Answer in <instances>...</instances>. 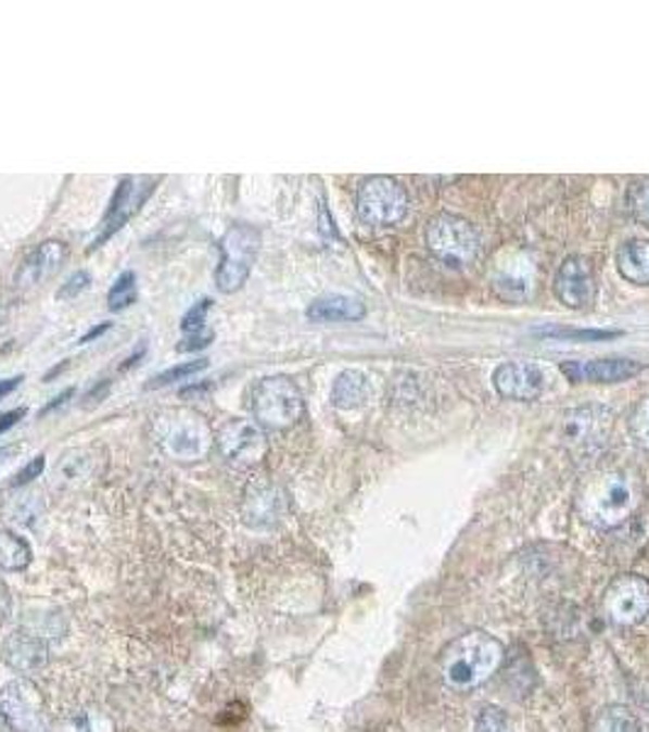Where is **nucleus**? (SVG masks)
<instances>
[{"label": "nucleus", "instance_id": "1", "mask_svg": "<svg viewBox=\"0 0 649 732\" xmlns=\"http://www.w3.org/2000/svg\"><path fill=\"white\" fill-rule=\"evenodd\" d=\"M640 483L631 471L603 469L591 474L578 491V510L596 528L623 526L640 506Z\"/></svg>", "mask_w": 649, "mask_h": 732}, {"label": "nucleus", "instance_id": "2", "mask_svg": "<svg viewBox=\"0 0 649 732\" xmlns=\"http://www.w3.org/2000/svg\"><path fill=\"white\" fill-rule=\"evenodd\" d=\"M504 657L506 649L500 640L484 630H471L442 649L440 671L449 689L465 694V691L486 684L504 665Z\"/></svg>", "mask_w": 649, "mask_h": 732}, {"label": "nucleus", "instance_id": "3", "mask_svg": "<svg viewBox=\"0 0 649 732\" xmlns=\"http://www.w3.org/2000/svg\"><path fill=\"white\" fill-rule=\"evenodd\" d=\"M250 411L262 430L283 432L298 425L306 401L289 376H264L250 391Z\"/></svg>", "mask_w": 649, "mask_h": 732}, {"label": "nucleus", "instance_id": "4", "mask_svg": "<svg viewBox=\"0 0 649 732\" xmlns=\"http://www.w3.org/2000/svg\"><path fill=\"white\" fill-rule=\"evenodd\" d=\"M425 242L430 252L449 266H467L476 262L481 252V237L476 227L459 215L440 213L430 217L425 227Z\"/></svg>", "mask_w": 649, "mask_h": 732}, {"label": "nucleus", "instance_id": "5", "mask_svg": "<svg viewBox=\"0 0 649 732\" xmlns=\"http://www.w3.org/2000/svg\"><path fill=\"white\" fill-rule=\"evenodd\" d=\"M262 237L252 225H232L220 240V266L215 283L222 293H234L247 283L252 266L257 262Z\"/></svg>", "mask_w": 649, "mask_h": 732}, {"label": "nucleus", "instance_id": "6", "mask_svg": "<svg viewBox=\"0 0 649 732\" xmlns=\"http://www.w3.org/2000/svg\"><path fill=\"white\" fill-rule=\"evenodd\" d=\"M156 440L164 452L181 462H201L213 450V432L199 415L176 411L156 422Z\"/></svg>", "mask_w": 649, "mask_h": 732}, {"label": "nucleus", "instance_id": "7", "mask_svg": "<svg viewBox=\"0 0 649 732\" xmlns=\"http://www.w3.org/2000/svg\"><path fill=\"white\" fill-rule=\"evenodd\" d=\"M0 718L13 732H49L47 701L29 679H13L0 689Z\"/></svg>", "mask_w": 649, "mask_h": 732}, {"label": "nucleus", "instance_id": "8", "mask_svg": "<svg viewBox=\"0 0 649 732\" xmlns=\"http://www.w3.org/2000/svg\"><path fill=\"white\" fill-rule=\"evenodd\" d=\"M357 213L367 225H396L408 215V193L391 176H369L357 191Z\"/></svg>", "mask_w": 649, "mask_h": 732}, {"label": "nucleus", "instance_id": "9", "mask_svg": "<svg viewBox=\"0 0 649 732\" xmlns=\"http://www.w3.org/2000/svg\"><path fill=\"white\" fill-rule=\"evenodd\" d=\"M603 610L615 626L631 628L642 622L649 613V581L640 573H621L606 589Z\"/></svg>", "mask_w": 649, "mask_h": 732}, {"label": "nucleus", "instance_id": "10", "mask_svg": "<svg viewBox=\"0 0 649 732\" xmlns=\"http://www.w3.org/2000/svg\"><path fill=\"white\" fill-rule=\"evenodd\" d=\"M215 447L222 454V459L234 467H252L267 454V438L257 422L234 418L225 422L215 434Z\"/></svg>", "mask_w": 649, "mask_h": 732}, {"label": "nucleus", "instance_id": "11", "mask_svg": "<svg viewBox=\"0 0 649 732\" xmlns=\"http://www.w3.org/2000/svg\"><path fill=\"white\" fill-rule=\"evenodd\" d=\"M613 425V413L601 403H586L569 411L562 420V440L572 450H594L603 444Z\"/></svg>", "mask_w": 649, "mask_h": 732}, {"label": "nucleus", "instance_id": "12", "mask_svg": "<svg viewBox=\"0 0 649 732\" xmlns=\"http://www.w3.org/2000/svg\"><path fill=\"white\" fill-rule=\"evenodd\" d=\"M555 293L559 303H564L567 308L584 311L596 299V276L594 264L586 256H567L564 264L559 266L557 279H555Z\"/></svg>", "mask_w": 649, "mask_h": 732}, {"label": "nucleus", "instance_id": "13", "mask_svg": "<svg viewBox=\"0 0 649 732\" xmlns=\"http://www.w3.org/2000/svg\"><path fill=\"white\" fill-rule=\"evenodd\" d=\"M156 181L150 179V176H127V179L117 186L113 203L103 217V230L96 237L93 247H101V242H105L107 237L120 230V227L147 203V198L152 195Z\"/></svg>", "mask_w": 649, "mask_h": 732}, {"label": "nucleus", "instance_id": "14", "mask_svg": "<svg viewBox=\"0 0 649 732\" xmlns=\"http://www.w3.org/2000/svg\"><path fill=\"white\" fill-rule=\"evenodd\" d=\"M289 496L277 483H254L242 498V520L254 530H269L287 518Z\"/></svg>", "mask_w": 649, "mask_h": 732}, {"label": "nucleus", "instance_id": "15", "mask_svg": "<svg viewBox=\"0 0 649 732\" xmlns=\"http://www.w3.org/2000/svg\"><path fill=\"white\" fill-rule=\"evenodd\" d=\"M494 386L508 401H537L545 389V376L535 364L504 362L494 371Z\"/></svg>", "mask_w": 649, "mask_h": 732}, {"label": "nucleus", "instance_id": "16", "mask_svg": "<svg viewBox=\"0 0 649 732\" xmlns=\"http://www.w3.org/2000/svg\"><path fill=\"white\" fill-rule=\"evenodd\" d=\"M3 657L8 667L20 671V674H35V671L47 667L49 647L42 635H37L33 630L17 628L3 642Z\"/></svg>", "mask_w": 649, "mask_h": 732}, {"label": "nucleus", "instance_id": "17", "mask_svg": "<svg viewBox=\"0 0 649 732\" xmlns=\"http://www.w3.org/2000/svg\"><path fill=\"white\" fill-rule=\"evenodd\" d=\"M562 371L572 381H594V383H621L633 379L642 371L640 362L633 359H594V362H572L562 364Z\"/></svg>", "mask_w": 649, "mask_h": 732}, {"label": "nucleus", "instance_id": "18", "mask_svg": "<svg viewBox=\"0 0 649 732\" xmlns=\"http://www.w3.org/2000/svg\"><path fill=\"white\" fill-rule=\"evenodd\" d=\"M66 244L59 240H49L44 244H39L37 250L27 256L25 264L20 266V272L15 276V283L20 289H35L42 281H47L49 276L56 274L59 266L66 260Z\"/></svg>", "mask_w": 649, "mask_h": 732}, {"label": "nucleus", "instance_id": "19", "mask_svg": "<svg viewBox=\"0 0 649 732\" xmlns=\"http://www.w3.org/2000/svg\"><path fill=\"white\" fill-rule=\"evenodd\" d=\"M308 320L313 323H354L361 320L367 315V308L359 299L354 295H324V299H318L316 303H310L308 308Z\"/></svg>", "mask_w": 649, "mask_h": 732}, {"label": "nucleus", "instance_id": "20", "mask_svg": "<svg viewBox=\"0 0 649 732\" xmlns=\"http://www.w3.org/2000/svg\"><path fill=\"white\" fill-rule=\"evenodd\" d=\"M96 477V452L91 450H72L66 452L62 462L56 464L54 481L59 487L76 489Z\"/></svg>", "mask_w": 649, "mask_h": 732}, {"label": "nucleus", "instance_id": "21", "mask_svg": "<svg viewBox=\"0 0 649 732\" xmlns=\"http://www.w3.org/2000/svg\"><path fill=\"white\" fill-rule=\"evenodd\" d=\"M615 264L625 281L649 286V240L625 242L615 254Z\"/></svg>", "mask_w": 649, "mask_h": 732}, {"label": "nucleus", "instance_id": "22", "mask_svg": "<svg viewBox=\"0 0 649 732\" xmlns=\"http://www.w3.org/2000/svg\"><path fill=\"white\" fill-rule=\"evenodd\" d=\"M369 399V379L367 374H361L357 369H347L342 371L338 379H334L332 386V403L342 411H352L359 408V405L367 403Z\"/></svg>", "mask_w": 649, "mask_h": 732}, {"label": "nucleus", "instance_id": "23", "mask_svg": "<svg viewBox=\"0 0 649 732\" xmlns=\"http://www.w3.org/2000/svg\"><path fill=\"white\" fill-rule=\"evenodd\" d=\"M535 281V266H530V262H510V266H504L496 276V289L508 301H520L525 299L533 289Z\"/></svg>", "mask_w": 649, "mask_h": 732}, {"label": "nucleus", "instance_id": "24", "mask_svg": "<svg viewBox=\"0 0 649 732\" xmlns=\"http://www.w3.org/2000/svg\"><path fill=\"white\" fill-rule=\"evenodd\" d=\"M42 496L33 491H17L13 498L5 501L3 506V518L13 526H35L37 518L42 516Z\"/></svg>", "mask_w": 649, "mask_h": 732}, {"label": "nucleus", "instance_id": "25", "mask_svg": "<svg viewBox=\"0 0 649 732\" xmlns=\"http://www.w3.org/2000/svg\"><path fill=\"white\" fill-rule=\"evenodd\" d=\"M33 564V547L17 532L0 530V569L23 571Z\"/></svg>", "mask_w": 649, "mask_h": 732}, {"label": "nucleus", "instance_id": "26", "mask_svg": "<svg viewBox=\"0 0 649 732\" xmlns=\"http://www.w3.org/2000/svg\"><path fill=\"white\" fill-rule=\"evenodd\" d=\"M594 732H642V725L627 706H608L598 714Z\"/></svg>", "mask_w": 649, "mask_h": 732}, {"label": "nucleus", "instance_id": "27", "mask_svg": "<svg viewBox=\"0 0 649 732\" xmlns=\"http://www.w3.org/2000/svg\"><path fill=\"white\" fill-rule=\"evenodd\" d=\"M137 301V276L132 272H123L107 293V308L125 311Z\"/></svg>", "mask_w": 649, "mask_h": 732}, {"label": "nucleus", "instance_id": "28", "mask_svg": "<svg viewBox=\"0 0 649 732\" xmlns=\"http://www.w3.org/2000/svg\"><path fill=\"white\" fill-rule=\"evenodd\" d=\"M627 430H631V438L637 447L649 452V395L635 405L631 420H627Z\"/></svg>", "mask_w": 649, "mask_h": 732}, {"label": "nucleus", "instance_id": "29", "mask_svg": "<svg viewBox=\"0 0 649 732\" xmlns=\"http://www.w3.org/2000/svg\"><path fill=\"white\" fill-rule=\"evenodd\" d=\"M627 207L637 223L649 227V179H640L627 191Z\"/></svg>", "mask_w": 649, "mask_h": 732}, {"label": "nucleus", "instance_id": "30", "mask_svg": "<svg viewBox=\"0 0 649 732\" xmlns=\"http://www.w3.org/2000/svg\"><path fill=\"white\" fill-rule=\"evenodd\" d=\"M203 369H208V362H205V359L183 362L179 366H171V369H166V371H162L160 376H156V379H152L150 389H162V386H169L174 381H183V379H189V376L199 374Z\"/></svg>", "mask_w": 649, "mask_h": 732}, {"label": "nucleus", "instance_id": "31", "mask_svg": "<svg viewBox=\"0 0 649 732\" xmlns=\"http://www.w3.org/2000/svg\"><path fill=\"white\" fill-rule=\"evenodd\" d=\"M474 732H510L508 716L496 706H486L476 718Z\"/></svg>", "mask_w": 649, "mask_h": 732}, {"label": "nucleus", "instance_id": "32", "mask_svg": "<svg viewBox=\"0 0 649 732\" xmlns=\"http://www.w3.org/2000/svg\"><path fill=\"white\" fill-rule=\"evenodd\" d=\"M88 283H91V274L88 272H76L72 279H68L62 289H59L56 299L59 301H66V299H76L78 293H84L88 289Z\"/></svg>", "mask_w": 649, "mask_h": 732}, {"label": "nucleus", "instance_id": "33", "mask_svg": "<svg viewBox=\"0 0 649 732\" xmlns=\"http://www.w3.org/2000/svg\"><path fill=\"white\" fill-rule=\"evenodd\" d=\"M545 335H552V338H582V340H611L618 338L621 332H611V330H547Z\"/></svg>", "mask_w": 649, "mask_h": 732}, {"label": "nucleus", "instance_id": "34", "mask_svg": "<svg viewBox=\"0 0 649 732\" xmlns=\"http://www.w3.org/2000/svg\"><path fill=\"white\" fill-rule=\"evenodd\" d=\"M42 469H44V457H42V454H39V457L29 462L23 471H17V474H15L13 487H25V483H29L33 479H37L39 474H42Z\"/></svg>", "mask_w": 649, "mask_h": 732}, {"label": "nucleus", "instance_id": "35", "mask_svg": "<svg viewBox=\"0 0 649 732\" xmlns=\"http://www.w3.org/2000/svg\"><path fill=\"white\" fill-rule=\"evenodd\" d=\"M10 610H13V598H10V591L5 586V581L0 579V626L8 620Z\"/></svg>", "mask_w": 649, "mask_h": 732}, {"label": "nucleus", "instance_id": "36", "mask_svg": "<svg viewBox=\"0 0 649 732\" xmlns=\"http://www.w3.org/2000/svg\"><path fill=\"white\" fill-rule=\"evenodd\" d=\"M23 418H25V408H17V411H10V413L0 415V434L8 432L10 428H13V425H17Z\"/></svg>", "mask_w": 649, "mask_h": 732}, {"label": "nucleus", "instance_id": "37", "mask_svg": "<svg viewBox=\"0 0 649 732\" xmlns=\"http://www.w3.org/2000/svg\"><path fill=\"white\" fill-rule=\"evenodd\" d=\"M23 381V376H13V379H5V381H0V401L5 399L8 393H13L17 389V383Z\"/></svg>", "mask_w": 649, "mask_h": 732}, {"label": "nucleus", "instance_id": "38", "mask_svg": "<svg viewBox=\"0 0 649 732\" xmlns=\"http://www.w3.org/2000/svg\"><path fill=\"white\" fill-rule=\"evenodd\" d=\"M0 732H13V730H0Z\"/></svg>", "mask_w": 649, "mask_h": 732}]
</instances>
